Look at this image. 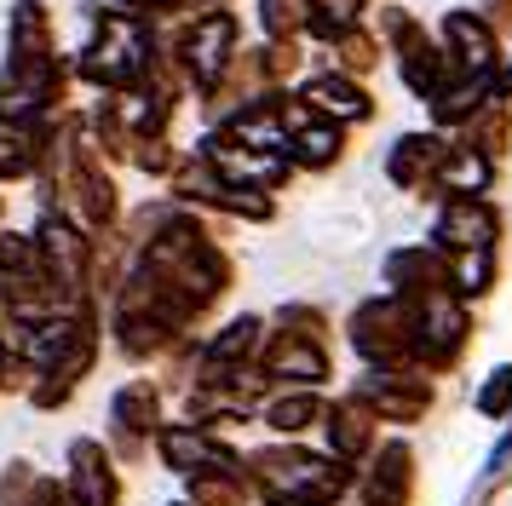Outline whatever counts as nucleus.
<instances>
[{
	"label": "nucleus",
	"instance_id": "nucleus-1",
	"mask_svg": "<svg viewBox=\"0 0 512 506\" xmlns=\"http://www.w3.org/2000/svg\"><path fill=\"white\" fill-rule=\"evenodd\" d=\"M495 230H501V213L495 207L478 202V196H455L438 219V248H449V253L495 248Z\"/></svg>",
	"mask_w": 512,
	"mask_h": 506
},
{
	"label": "nucleus",
	"instance_id": "nucleus-2",
	"mask_svg": "<svg viewBox=\"0 0 512 506\" xmlns=\"http://www.w3.org/2000/svg\"><path fill=\"white\" fill-rule=\"evenodd\" d=\"M449 288H455V299L489 294V288H495V248L455 253V259H449Z\"/></svg>",
	"mask_w": 512,
	"mask_h": 506
},
{
	"label": "nucleus",
	"instance_id": "nucleus-3",
	"mask_svg": "<svg viewBox=\"0 0 512 506\" xmlns=\"http://www.w3.org/2000/svg\"><path fill=\"white\" fill-rule=\"evenodd\" d=\"M472 403H478V414H484V420H507V414H512V363L489 368V380L478 386V397H472Z\"/></svg>",
	"mask_w": 512,
	"mask_h": 506
},
{
	"label": "nucleus",
	"instance_id": "nucleus-4",
	"mask_svg": "<svg viewBox=\"0 0 512 506\" xmlns=\"http://www.w3.org/2000/svg\"><path fill=\"white\" fill-rule=\"evenodd\" d=\"M501 92L512 98V58H507V69H501Z\"/></svg>",
	"mask_w": 512,
	"mask_h": 506
}]
</instances>
